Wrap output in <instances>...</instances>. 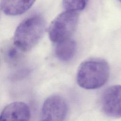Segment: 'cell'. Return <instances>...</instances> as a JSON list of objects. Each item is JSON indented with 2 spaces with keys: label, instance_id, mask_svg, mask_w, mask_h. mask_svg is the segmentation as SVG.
Instances as JSON below:
<instances>
[{
  "label": "cell",
  "instance_id": "1",
  "mask_svg": "<svg viewBox=\"0 0 121 121\" xmlns=\"http://www.w3.org/2000/svg\"><path fill=\"white\" fill-rule=\"evenodd\" d=\"M110 76V67L104 60L91 58L83 61L77 73L78 84L86 89H95L103 86Z\"/></svg>",
  "mask_w": 121,
  "mask_h": 121
},
{
  "label": "cell",
  "instance_id": "2",
  "mask_svg": "<svg viewBox=\"0 0 121 121\" xmlns=\"http://www.w3.org/2000/svg\"><path fill=\"white\" fill-rule=\"evenodd\" d=\"M45 29L46 22L41 16L26 18L18 26L15 32L14 45L22 51L31 50L40 41Z\"/></svg>",
  "mask_w": 121,
  "mask_h": 121
},
{
  "label": "cell",
  "instance_id": "3",
  "mask_svg": "<svg viewBox=\"0 0 121 121\" xmlns=\"http://www.w3.org/2000/svg\"><path fill=\"white\" fill-rule=\"evenodd\" d=\"M78 20V12L66 11L59 15L49 28L51 41L56 44L71 38L77 28Z\"/></svg>",
  "mask_w": 121,
  "mask_h": 121
},
{
  "label": "cell",
  "instance_id": "4",
  "mask_svg": "<svg viewBox=\"0 0 121 121\" xmlns=\"http://www.w3.org/2000/svg\"><path fill=\"white\" fill-rule=\"evenodd\" d=\"M101 108L107 116L113 118L121 117V86L113 85L106 88L101 99Z\"/></svg>",
  "mask_w": 121,
  "mask_h": 121
},
{
  "label": "cell",
  "instance_id": "5",
  "mask_svg": "<svg viewBox=\"0 0 121 121\" xmlns=\"http://www.w3.org/2000/svg\"><path fill=\"white\" fill-rule=\"evenodd\" d=\"M68 112L65 100L57 95L48 97L44 102L42 110L43 120L64 121Z\"/></svg>",
  "mask_w": 121,
  "mask_h": 121
},
{
  "label": "cell",
  "instance_id": "6",
  "mask_svg": "<svg viewBox=\"0 0 121 121\" xmlns=\"http://www.w3.org/2000/svg\"><path fill=\"white\" fill-rule=\"evenodd\" d=\"M30 110L22 102H14L7 105L0 115V121H29Z\"/></svg>",
  "mask_w": 121,
  "mask_h": 121
},
{
  "label": "cell",
  "instance_id": "7",
  "mask_svg": "<svg viewBox=\"0 0 121 121\" xmlns=\"http://www.w3.org/2000/svg\"><path fill=\"white\" fill-rule=\"evenodd\" d=\"M36 0H1V8L8 16L21 15L33 6Z\"/></svg>",
  "mask_w": 121,
  "mask_h": 121
},
{
  "label": "cell",
  "instance_id": "8",
  "mask_svg": "<svg viewBox=\"0 0 121 121\" xmlns=\"http://www.w3.org/2000/svg\"><path fill=\"white\" fill-rule=\"evenodd\" d=\"M76 51V43L73 39L70 38L56 43L55 53L60 60L68 61L73 59Z\"/></svg>",
  "mask_w": 121,
  "mask_h": 121
},
{
  "label": "cell",
  "instance_id": "9",
  "mask_svg": "<svg viewBox=\"0 0 121 121\" xmlns=\"http://www.w3.org/2000/svg\"><path fill=\"white\" fill-rule=\"evenodd\" d=\"M88 1V0H62V4L66 11L78 12L83 10Z\"/></svg>",
  "mask_w": 121,
  "mask_h": 121
},
{
  "label": "cell",
  "instance_id": "10",
  "mask_svg": "<svg viewBox=\"0 0 121 121\" xmlns=\"http://www.w3.org/2000/svg\"><path fill=\"white\" fill-rule=\"evenodd\" d=\"M6 54L9 59L10 60H14L17 57L18 54L16 49L13 47H10L8 49Z\"/></svg>",
  "mask_w": 121,
  "mask_h": 121
},
{
  "label": "cell",
  "instance_id": "11",
  "mask_svg": "<svg viewBox=\"0 0 121 121\" xmlns=\"http://www.w3.org/2000/svg\"><path fill=\"white\" fill-rule=\"evenodd\" d=\"M119 0V1H120L121 2V0Z\"/></svg>",
  "mask_w": 121,
  "mask_h": 121
},
{
  "label": "cell",
  "instance_id": "12",
  "mask_svg": "<svg viewBox=\"0 0 121 121\" xmlns=\"http://www.w3.org/2000/svg\"><path fill=\"white\" fill-rule=\"evenodd\" d=\"M42 121H45V120H43Z\"/></svg>",
  "mask_w": 121,
  "mask_h": 121
}]
</instances>
